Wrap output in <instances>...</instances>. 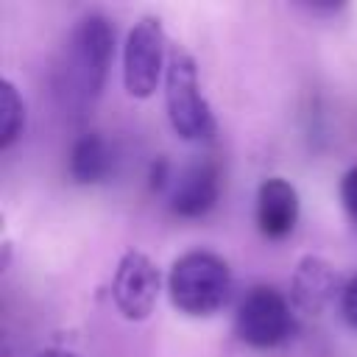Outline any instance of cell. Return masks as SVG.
<instances>
[{
	"mask_svg": "<svg viewBox=\"0 0 357 357\" xmlns=\"http://www.w3.org/2000/svg\"><path fill=\"white\" fill-rule=\"evenodd\" d=\"M231 290V271L223 257L212 251L181 254L167 273V293L176 310L184 315H212L218 312Z\"/></svg>",
	"mask_w": 357,
	"mask_h": 357,
	"instance_id": "6da1fadb",
	"label": "cell"
},
{
	"mask_svg": "<svg viewBox=\"0 0 357 357\" xmlns=\"http://www.w3.org/2000/svg\"><path fill=\"white\" fill-rule=\"evenodd\" d=\"M165 106H167V120L181 139L198 142L215 134V117L201 92L195 59L181 45H173L167 53Z\"/></svg>",
	"mask_w": 357,
	"mask_h": 357,
	"instance_id": "7a4b0ae2",
	"label": "cell"
},
{
	"mask_svg": "<svg viewBox=\"0 0 357 357\" xmlns=\"http://www.w3.org/2000/svg\"><path fill=\"white\" fill-rule=\"evenodd\" d=\"M167 70L165 28L159 17H139L123 47V84L131 98H151Z\"/></svg>",
	"mask_w": 357,
	"mask_h": 357,
	"instance_id": "3957f363",
	"label": "cell"
},
{
	"mask_svg": "<svg viewBox=\"0 0 357 357\" xmlns=\"http://www.w3.org/2000/svg\"><path fill=\"white\" fill-rule=\"evenodd\" d=\"M234 329H237L240 340L254 349L279 346L293 329V315H290L287 298L268 284L251 287L237 307Z\"/></svg>",
	"mask_w": 357,
	"mask_h": 357,
	"instance_id": "277c9868",
	"label": "cell"
},
{
	"mask_svg": "<svg viewBox=\"0 0 357 357\" xmlns=\"http://www.w3.org/2000/svg\"><path fill=\"white\" fill-rule=\"evenodd\" d=\"M159 284H162V276L153 259L142 251H126L112 279L114 307L128 321H145L156 307Z\"/></svg>",
	"mask_w": 357,
	"mask_h": 357,
	"instance_id": "5b68a950",
	"label": "cell"
},
{
	"mask_svg": "<svg viewBox=\"0 0 357 357\" xmlns=\"http://www.w3.org/2000/svg\"><path fill=\"white\" fill-rule=\"evenodd\" d=\"M112 56V28L103 14H86L73 33V64L84 95L95 98L103 86V75Z\"/></svg>",
	"mask_w": 357,
	"mask_h": 357,
	"instance_id": "8992f818",
	"label": "cell"
},
{
	"mask_svg": "<svg viewBox=\"0 0 357 357\" xmlns=\"http://www.w3.org/2000/svg\"><path fill=\"white\" fill-rule=\"evenodd\" d=\"M337 293H343V287H340V276L332 262H326L324 257H312V254L298 259L293 279H290V296L298 312L321 315L335 301Z\"/></svg>",
	"mask_w": 357,
	"mask_h": 357,
	"instance_id": "52a82bcc",
	"label": "cell"
},
{
	"mask_svg": "<svg viewBox=\"0 0 357 357\" xmlns=\"http://www.w3.org/2000/svg\"><path fill=\"white\" fill-rule=\"evenodd\" d=\"M298 220V192L290 181L273 176L259 184L257 192V223L271 240L287 237Z\"/></svg>",
	"mask_w": 357,
	"mask_h": 357,
	"instance_id": "ba28073f",
	"label": "cell"
},
{
	"mask_svg": "<svg viewBox=\"0 0 357 357\" xmlns=\"http://www.w3.org/2000/svg\"><path fill=\"white\" fill-rule=\"evenodd\" d=\"M220 192L218 181V167L212 162H195L181 170V176L173 184L170 192V206L181 218H201L206 215Z\"/></svg>",
	"mask_w": 357,
	"mask_h": 357,
	"instance_id": "9c48e42d",
	"label": "cell"
},
{
	"mask_svg": "<svg viewBox=\"0 0 357 357\" xmlns=\"http://www.w3.org/2000/svg\"><path fill=\"white\" fill-rule=\"evenodd\" d=\"M112 156H109V145L103 142L100 134L89 131L84 137H78L73 142L70 151V176L78 184H95L109 173Z\"/></svg>",
	"mask_w": 357,
	"mask_h": 357,
	"instance_id": "30bf717a",
	"label": "cell"
},
{
	"mask_svg": "<svg viewBox=\"0 0 357 357\" xmlns=\"http://www.w3.org/2000/svg\"><path fill=\"white\" fill-rule=\"evenodd\" d=\"M25 106L11 81H0V148H8L22 128Z\"/></svg>",
	"mask_w": 357,
	"mask_h": 357,
	"instance_id": "8fae6325",
	"label": "cell"
},
{
	"mask_svg": "<svg viewBox=\"0 0 357 357\" xmlns=\"http://www.w3.org/2000/svg\"><path fill=\"white\" fill-rule=\"evenodd\" d=\"M340 312L346 318V324L351 329H357V273L343 284V293H340Z\"/></svg>",
	"mask_w": 357,
	"mask_h": 357,
	"instance_id": "7c38bea8",
	"label": "cell"
},
{
	"mask_svg": "<svg viewBox=\"0 0 357 357\" xmlns=\"http://www.w3.org/2000/svg\"><path fill=\"white\" fill-rule=\"evenodd\" d=\"M340 198H343V206L349 212V218L357 223V167H351L343 181H340Z\"/></svg>",
	"mask_w": 357,
	"mask_h": 357,
	"instance_id": "4fadbf2b",
	"label": "cell"
},
{
	"mask_svg": "<svg viewBox=\"0 0 357 357\" xmlns=\"http://www.w3.org/2000/svg\"><path fill=\"white\" fill-rule=\"evenodd\" d=\"M39 357H75V354H70V351H61V349H50V351H42Z\"/></svg>",
	"mask_w": 357,
	"mask_h": 357,
	"instance_id": "5bb4252c",
	"label": "cell"
}]
</instances>
